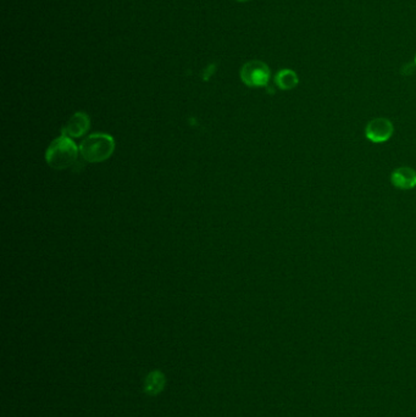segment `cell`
I'll list each match as a JSON object with an SVG mask.
<instances>
[{
	"instance_id": "cell-3",
	"label": "cell",
	"mask_w": 416,
	"mask_h": 417,
	"mask_svg": "<svg viewBox=\"0 0 416 417\" xmlns=\"http://www.w3.org/2000/svg\"><path fill=\"white\" fill-rule=\"evenodd\" d=\"M271 71L265 62L252 60L244 64L241 69V80L244 85L252 88L266 87L270 81Z\"/></svg>"
},
{
	"instance_id": "cell-6",
	"label": "cell",
	"mask_w": 416,
	"mask_h": 417,
	"mask_svg": "<svg viewBox=\"0 0 416 417\" xmlns=\"http://www.w3.org/2000/svg\"><path fill=\"white\" fill-rule=\"evenodd\" d=\"M391 182L395 188L402 191L412 189L416 186V171L408 166L398 168L391 175Z\"/></svg>"
},
{
	"instance_id": "cell-5",
	"label": "cell",
	"mask_w": 416,
	"mask_h": 417,
	"mask_svg": "<svg viewBox=\"0 0 416 417\" xmlns=\"http://www.w3.org/2000/svg\"><path fill=\"white\" fill-rule=\"evenodd\" d=\"M89 116L86 112H76L67 121V126L62 129V134L67 137L79 138L83 136L89 129Z\"/></svg>"
},
{
	"instance_id": "cell-1",
	"label": "cell",
	"mask_w": 416,
	"mask_h": 417,
	"mask_svg": "<svg viewBox=\"0 0 416 417\" xmlns=\"http://www.w3.org/2000/svg\"><path fill=\"white\" fill-rule=\"evenodd\" d=\"M80 148L76 146L72 138L62 134L54 139L45 153V160L50 168L55 170H65L71 168L79 158Z\"/></svg>"
},
{
	"instance_id": "cell-4",
	"label": "cell",
	"mask_w": 416,
	"mask_h": 417,
	"mask_svg": "<svg viewBox=\"0 0 416 417\" xmlns=\"http://www.w3.org/2000/svg\"><path fill=\"white\" fill-rule=\"evenodd\" d=\"M394 134V126L388 119L377 117L370 121L365 127V136L371 143H385L390 141Z\"/></svg>"
},
{
	"instance_id": "cell-8",
	"label": "cell",
	"mask_w": 416,
	"mask_h": 417,
	"mask_svg": "<svg viewBox=\"0 0 416 417\" xmlns=\"http://www.w3.org/2000/svg\"><path fill=\"white\" fill-rule=\"evenodd\" d=\"M275 82H276V85L279 89L291 90V89L297 87L298 83H299V78H298L297 74L293 70L284 69V70L277 72V75L275 76Z\"/></svg>"
},
{
	"instance_id": "cell-9",
	"label": "cell",
	"mask_w": 416,
	"mask_h": 417,
	"mask_svg": "<svg viewBox=\"0 0 416 417\" xmlns=\"http://www.w3.org/2000/svg\"><path fill=\"white\" fill-rule=\"evenodd\" d=\"M238 1H242V3H244V1H249V0H238Z\"/></svg>"
},
{
	"instance_id": "cell-10",
	"label": "cell",
	"mask_w": 416,
	"mask_h": 417,
	"mask_svg": "<svg viewBox=\"0 0 416 417\" xmlns=\"http://www.w3.org/2000/svg\"><path fill=\"white\" fill-rule=\"evenodd\" d=\"M414 64H415V66H416V55H415V62H414Z\"/></svg>"
},
{
	"instance_id": "cell-7",
	"label": "cell",
	"mask_w": 416,
	"mask_h": 417,
	"mask_svg": "<svg viewBox=\"0 0 416 417\" xmlns=\"http://www.w3.org/2000/svg\"><path fill=\"white\" fill-rule=\"evenodd\" d=\"M166 384V377L164 373L155 370L151 371L146 378V383H144V392L146 394L158 395L164 391V387Z\"/></svg>"
},
{
	"instance_id": "cell-2",
	"label": "cell",
	"mask_w": 416,
	"mask_h": 417,
	"mask_svg": "<svg viewBox=\"0 0 416 417\" xmlns=\"http://www.w3.org/2000/svg\"><path fill=\"white\" fill-rule=\"evenodd\" d=\"M114 149V138L109 134H94L81 143L80 154L87 163H102L112 155Z\"/></svg>"
}]
</instances>
